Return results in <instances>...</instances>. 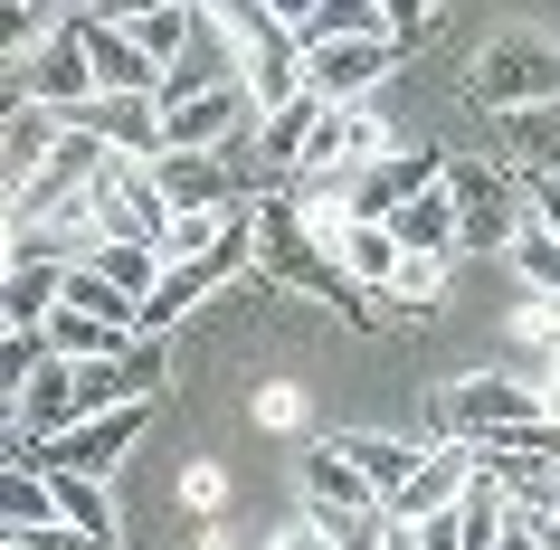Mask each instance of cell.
Masks as SVG:
<instances>
[{
  "instance_id": "obj_1",
  "label": "cell",
  "mask_w": 560,
  "mask_h": 550,
  "mask_svg": "<svg viewBox=\"0 0 560 550\" xmlns=\"http://www.w3.org/2000/svg\"><path fill=\"white\" fill-rule=\"evenodd\" d=\"M257 266H266V276H285L295 294H324L342 323H361V285L314 247V229L295 219V190H266V200H257Z\"/></svg>"
},
{
  "instance_id": "obj_2",
  "label": "cell",
  "mask_w": 560,
  "mask_h": 550,
  "mask_svg": "<svg viewBox=\"0 0 560 550\" xmlns=\"http://www.w3.org/2000/svg\"><path fill=\"white\" fill-rule=\"evenodd\" d=\"M229 30H237V58H247L257 115H285V105L304 95V48H295V30H285V10L247 0V10H229Z\"/></svg>"
},
{
  "instance_id": "obj_3",
  "label": "cell",
  "mask_w": 560,
  "mask_h": 550,
  "mask_svg": "<svg viewBox=\"0 0 560 550\" xmlns=\"http://www.w3.org/2000/svg\"><path fill=\"white\" fill-rule=\"evenodd\" d=\"M438 418H446V436H503V428H532L541 418V389H523V379H503V371H485V379H456L438 399Z\"/></svg>"
},
{
  "instance_id": "obj_4",
  "label": "cell",
  "mask_w": 560,
  "mask_h": 550,
  "mask_svg": "<svg viewBox=\"0 0 560 550\" xmlns=\"http://www.w3.org/2000/svg\"><path fill=\"white\" fill-rule=\"evenodd\" d=\"M304 503H314V522H381V484H371V475H361L352 456H342V446H304Z\"/></svg>"
},
{
  "instance_id": "obj_5",
  "label": "cell",
  "mask_w": 560,
  "mask_h": 550,
  "mask_svg": "<svg viewBox=\"0 0 560 550\" xmlns=\"http://www.w3.org/2000/svg\"><path fill=\"white\" fill-rule=\"evenodd\" d=\"M475 95H485L494 115H532V95L560 105V58H551V48H532V38H513V48H494V58L475 67Z\"/></svg>"
},
{
  "instance_id": "obj_6",
  "label": "cell",
  "mask_w": 560,
  "mask_h": 550,
  "mask_svg": "<svg viewBox=\"0 0 560 550\" xmlns=\"http://www.w3.org/2000/svg\"><path fill=\"white\" fill-rule=\"evenodd\" d=\"M389 67H399V38H342V48L304 58V86L324 95V105H361L371 86H389Z\"/></svg>"
},
{
  "instance_id": "obj_7",
  "label": "cell",
  "mask_w": 560,
  "mask_h": 550,
  "mask_svg": "<svg viewBox=\"0 0 560 550\" xmlns=\"http://www.w3.org/2000/svg\"><path fill=\"white\" fill-rule=\"evenodd\" d=\"M428 190H446V162H438L428 143H409V152H389L381 172H361V180H352V209L389 229V219H399V209H418Z\"/></svg>"
},
{
  "instance_id": "obj_8",
  "label": "cell",
  "mask_w": 560,
  "mask_h": 550,
  "mask_svg": "<svg viewBox=\"0 0 560 550\" xmlns=\"http://www.w3.org/2000/svg\"><path fill=\"white\" fill-rule=\"evenodd\" d=\"M475 475H485V465H475V446H466V436L428 446V465H418L409 484L389 493V522H428V513H446V503H466V493H475Z\"/></svg>"
},
{
  "instance_id": "obj_9",
  "label": "cell",
  "mask_w": 560,
  "mask_h": 550,
  "mask_svg": "<svg viewBox=\"0 0 560 550\" xmlns=\"http://www.w3.org/2000/svg\"><path fill=\"white\" fill-rule=\"evenodd\" d=\"M143 408H152V399L115 408V418H86L77 436H58V446H38V465H48V475H115V465L133 456V436H143Z\"/></svg>"
},
{
  "instance_id": "obj_10",
  "label": "cell",
  "mask_w": 560,
  "mask_h": 550,
  "mask_svg": "<svg viewBox=\"0 0 560 550\" xmlns=\"http://www.w3.org/2000/svg\"><path fill=\"white\" fill-rule=\"evenodd\" d=\"M77 38H86V67H95V95H162V67L124 38V20L105 10H77Z\"/></svg>"
},
{
  "instance_id": "obj_11",
  "label": "cell",
  "mask_w": 560,
  "mask_h": 550,
  "mask_svg": "<svg viewBox=\"0 0 560 550\" xmlns=\"http://www.w3.org/2000/svg\"><path fill=\"white\" fill-rule=\"evenodd\" d=\"M77 133L115 143L124 162H162V105L152 95H95L86 115H77Z\"/></svg>"
},
{
  "instance_id": "obj_12",
  "label": "cell",
  "mask_w": 560,
  "mask_h": 550,
  "mask_svg": "<svg viewBox=\"0 0 560 550\" xmlns=\"http://www.w3.org/2000/svg\"><path fill=\"white\" fill-rule=\"evenodd\" d=\"M58 304H67V266H10V276H0V314H10V332H48Z\"/></svg>"
},
{
  "instance_id": "obj_13",
  "label": "cell",
  "mask_w": 560,
  "mask_h": 550,
  "mask_svg": "<svg viewBox=\"0 0 560 550\" xmlns=\"http://www.w3.org/2000/svg\"><path fill=\"white\" fill-rule=\"evenodd\" d=\"M332 266L352 276L361 294H389V276H399V229H381V219H361L342 247H332Z\"/></svg>"
},
{
  "instance_id": "obj_14",
  "label": "cell",
  "mask_w": 560,
  "mask_h": 550,
  "mask_svg": "<svg viewBox=\"0 0 560 550\" xmlns=\"http://www.w3.org/2000/svg\"><path fill=\"white\" fill-rule=\"evenodd\" d=\"M115 20H124V38L172 77V67L190 58V20H200V10H172V0H162V10H115Z\"/></svg>"
},
{
  "instance_id": "obj_15",
  "label": "cell",
  "mask_w": 560,
  "mask_h": 550,
  "mask_svg": "<svg viewBox=\"0 0 560 550\" xmlns=\"http://www.w3.org/2000/svg\"><path fill=\"white\" fill-rule=\"evenodd\" d=\"M332 446H342V456H352L361 475L381 484V513H389V493H399L418 465H428V446H409V436H332Z\"/></svg>"
},
{
  "instance_id": "obj_16",
  "label": "cell",
  "mask_w": 560,
  "mask_h": 550,
  "mask_svg": "<svg viewBox=\"0 0 560 550\" xmlns=\"http://www.w3.org/2000/svg\"><path fill=\"white\" fill-rule=\"evenodd\" d=\"M0 513H10V531H38V522H67L58 513V475L48 465H20V475H0Z\"/></svg>"
},
{
  "instance_id": "obj_17",
  "label": "cell",
  "mask_w": 560,
  "mask_h": 550,
  "mask_svg": "<svg viewBox=\"0 0 560 550\" xmlns=\"http://www.w3.org/2000/svg\"><path fill=\"white\" fill-rule=\"evenodd\" d=\"M389 229H399V247H428V257H446V247L466 237V219H456V190H428V200L399 209Z\"/></svg>"
},
{
  "instance_id": "obj_18",
  "label": "cell",
  "mask_w": 560,
  "mask_h": 550,
  "mask_svg": "<svg viewBox=\"0 0 560 550\" xmlns=\"http://www.w3.org/2000/svg\"><path fill=\"white\" fill-rule=\"evenodd\" d=\"M67 304H77V314H95V323H115V332H143V304H133L124 285H105L95 266H67Z\"/></svg>"
},
{
  "instance_id": "obj_19",
  "label": "cell",
  "mask_w": 560,
  "mask_h": 550,
  "mask_svg": "<svg viewBox=\"0 0 560 550\" xmlns=\"http://www.w3.org/2000/svg\"><path fill=\"white\" fill-rule=\"evenodd\" d=\"M513 266H523V285H532V294H551V304H560V237L541 229L532 209L513 219Z\"/></svg>"
},
{
  "instance_id": "obj_20",
  "label": "cell",
  "mask_w": 560,
  "mask_h": 550,
  "mask_svg": "<svg viewBox=\"0 0 560 550\" xmlns=\"http://www.w3.org/2000/svg\"><path fill=\"white\" fill-rule=\"evenodd\" d=\"M446 294V257L428 247H399V276H389V304H438Z\"/></svg>"
},
{
  "instance_id": "obj_21",
  "label": "cell",
  "mask_w": 560,
  "mask_h": 550,
  "mask_svg": "<svg viewBox=\"0 0 560 550\" xmlns=\"http://www.w3.org/2000/svg\"><path fill=\"white\" fill-rule=\"evenodd\" d=\"M446 190H456V219H466V237H494V229H503V190H494V180H466V172H456Z\"/></svg>"
},
{
  "instance_id": "obj_22",
  "label": "cell",
  "mask_w": 560,
  "mask_h": 550,
  "mask_svg": "<svg viewBox=\"0 0 560 550\" xmlns=\"http://www.w3.org/2000/svg\"><path fill=\"white\" fill-rule=\"evenodd\" d=\"M10 550H115V541H95L86 522H38V531H10Z\"/></svg>"
},
{
  "instance_id": "obj_23",
  "label": "cell",
  "mask_w": 560,
  "mask_h": 550,
  "mask_svg": "<svg viewBox=\"0 0 560 550\" xmlns=\"http://www.w3.org/2000/svg\"><path fill=\"white\" fill-rule=\"evenodd\" d=\"M257 418L295 436V428H304V399H295V389H257Z\"/></svg>"
},
{
  "instance_id": "obj_24",
  "label": "cell",
  "mask_w": 560,
  "mask_h": 550,
  "mask_svg": "<svg viewBox=\"0 0 560 550\" xmlns=\"http://www.w3.org/2000/svg\"><path fill=\"white\" fill-rule=\"evenodd\" d=\"M276 550H352V541H342V522H295Z\"/></svg>"
},
{
  "instance_id": "obj_25",
  "label": "cell",
  "mask_w": 560,
  "mask_h": 550,
  "mask_svg": "<svg viewBox=\"0 0 560 550\" xmlns=\"http://www.w3.org/2000/svg\"><path fill=\"white\" fill-rule=\"evenodd\" d=\"M180 493H190V513H219V493H229V484H219V465H190Z\"/></svg>"
},
{
  "instance_id": "obj_26",
  "label": "cell",
  "mask_w": 560,
  "mask_h": 550,
  "mask_svg": "<svg viewBox=\"0 0 560 550\" xmlns=\"http://www.w3.org/2000/svg\"><path fill=\"white\" fill-rule=\"evenodd\" d=\"M532 219L560 237V180H551V172H532Z\"/></svg>"
},
{
  "instance_id": "obj_27",
  "label": "cell",
  "mask_w": 560,
  "mask_h": 550,
  "mask_svg": "<svg viewBox=\"0 0 560 550\" xmlns=\"http://www.w3.org/2000/svg\"><path fill=\"white\" fill-rule=\"evenodd\" d=\"M494 550H541V531H532L523 513H503V541H494Z\"/></svg>"
},
{
  "instance_id": "obj_28",
  "label": "cell",
  "mask_w": 560,
  "mask_h": 550,
  "mask_svg": "<svg viewBox=\"0 0 560 550\" xmlns=\"http://www.w3.org/2000/svg\"><path fill=\"white\" fill-rule=\"evenodd\" d=\"M541 418L560 428V351H551V379H541Z\"/></svg>"
},
{
  "instance_id": "obj_29",
  "label": "cell",
  "mask_w": 560,
  "mask_h": 550,
  "mask_svg": "<svg viewBox=\"0 0 560 550\" xmlns=\"http://www.w3.org/2000/svg\"><path fill=\"white\" fill-rule=\"evenodd\" d=\"M532 531H541V550H560V522H532Z\"/></svg>"
}]
</instances>
